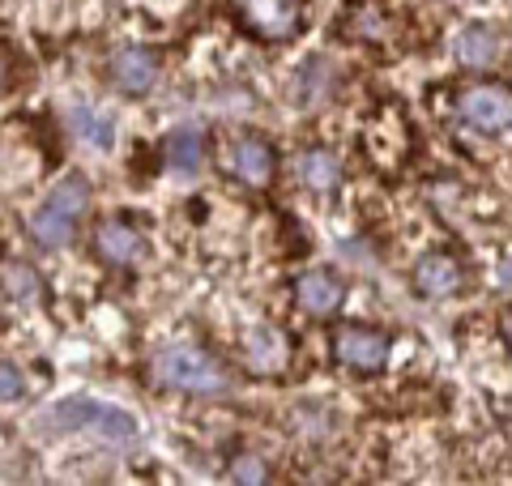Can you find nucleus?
I'll return each mask as SVG.
<instances>
[{
	"instance_id": "1",
	"label": "nucleus",
	"mask_w": 512,
	"mask_h": 486,
	"mask_svg": "<svg viewBox=\"0 0 512 486\" xmlns=\"http://www.w3.org/2000/svg\"><path fill=\"white\" fill-rule=\"evenodd\" d=\"M39 427H52V431H69V435H94L99 444L107 448H120V452H133L141 444V423L120 405H107V401H94V397H64L60 405H52Z\"/></svg>"
},
{
	"instance_id": "2",
	"label": "nucleus",
	"mask_w": 512,
	"mask_h": 486,
	"mask_svg": "<svg viewBox=\"0 0 512 486\" xmlns=\"http://www.w3.org/2000/svg\"><path fill=\"white\" fill-rule=\"evenodd\" d=\"M150 376H154V384L175 388V393H192V397H214V393L227 388V371H222V363L210 350H201L192 342H171L163 350H154Z\"/></svg>"
},
{
	"instance_id": "3",
	"label": "nucleus",
	"mask_w": 512,
	"mask_h": 486,
	"mask_svg": "<svg viewBox=\"0 0 512 486\" xmlns=\"http://www.w3.org/2000/svg\"><path fill=\"white\" fill-rule=\"evenodd\" d=\"M239 13L265 39H286L299 26V0H239Z\"/></svg>"
},
{
	"instance_id": "4",
	"label": "nucleus",
	"mask_w": 512,
	"mask_h": 486,
	"mask_svg": "<svg viewBox=\"0 0 512 486\" xmlns=\"http://www.w3.org/2000/svg\"><path fill=\"white\" fill-rule=\"evenodd\" d=\"M508 116H512V103H508V90H500V86H483V90L461 94V120L483 128V133H504Z\"/></svg>"
},
{
	"instance_id": "5",
	"label": "nucleus",
	"mask_w": 512,
	"mask_h": 486,
	"mask_svg": "<svg viewBox=\"0 0 512 486\" xmlns=\"http://www.w3.org/2000/svg\"><path fill=\"white\" fill-rule=\"evenodd\" d=\"M333 350L355 371H380L384 359H389V342H384V333H376V329H342Z\"/></svg>"
},
{
	"instance_id": "6",
	"label": "nucleus",
	"mask_w": 512,
	"mask_h": 486,
	"mask_svg": "<svg viewBox=\"0 0 512 486\" xmlns=\"http://www.w3.org/2000/svg\"><path fill=\"white\" fill-rule=\"evenodd\" d=\"M111 77L124 94H146L158 81V56L150 47H124V52L111 60Z\"/></svg>"
},
{
	"instance_id": "7",
	"label": "nucleus",
	"mask_w": 512,
	"mask_h": 486,
	"mask_svg": "<svg viewBox=\"0 0 512 486\" xmlns=\"http://www.w3.org/2000/svg\"><path fill=\"white\" fill-rule=\"evenodd\" d=\"M500 52H504L500 30L483 26V22L466 26L457 35V43H453V56H457V64H466V69H491V64L500 60Z\"/></svg>"
},
{
	"instance_id": "8",
	"label": "nucleus",
	"mask_w": 512,
	"mask_h": 486,
	"mask_svg": "<svg viewBox=\"0 0 512 486\" xmlns=\"http://www.w3.org/2000/svg\"><path fill=\"white\" fill-rule=\"evenodd\" d=\"M274 167H278L274 150H269V141H261V137L239 141L235 154H231V171H235L244 184H252V188H265L269 180H274Z\"/></svg>"
},
{
	"instance_id": "9",
	"label": "nucleus",
	"mask_w": 512,
	"mask_h": 486,
	"mask_svg": "<svg viewBox=\"0 0 512 486\" xmlns=\"http://www.w3.org/2000/svg\"><path fill=\"white\" fill-rule=\"evenodd\" d=\"M295 299L303 312L312 316H333L342 307V282L329 278V273H303L299 286H295Z\"/></svg>"
},
{
	"instance_id": "10",
	"label": "nucleus",
	"mask_w": 512,
	"mask_h": 486,
	"mask_svg": "<svg viewBox=\"0 0 512 486\" xmlns=\"http://www.w3.org/2000/svg\"><path fill=\"white\" fill-rule=\"evenodd\" d=\"M414 286L423 290V295L431 299H444V295H453V290L461 286V265L453 261V256H423L419 269H414Z\"/></svg>"
},
{
	"instance_id": "11",
	"label": "nucleus",
	"mask_w": 512,
	"mask_h": 486,
	"mask_svg": "<svg viewBox=\"0 0 512 486\" xmlns=\"http://www.w3.org/2000/svg\"><path fill=\"white\" fill-rule=\"evenodd\" d=\"M94 248H99L103 261H111V265H133L137 256H141V235L128 222L111 218V222L99 226V235H94Z\"/></svg>"
},
{
	"instance_id": "12",
	"label": "nucleus",
	"mask_w": 512,
	"mask_h": 486,
	"mask_svg": "<svg viewBox=\"0 0 512 486\" xmlns=\"http://www.w3.org/2000/svg\"><path fill=\"white\" fill-rule=\"evenodd\" d=\"M163 154H167V167L175 175H197L201 162H205V137L197 128H175V133H167V141H163Z\"/></svg>"
},
{
	"instance_id": "13",
	"label": "nucleus",
	"mask_w": 512,
	"mask_h": 486,
	"mask_svg": "<svg viewBox=\"0 0 512 486\" xmlns=\"http://www.w3.org/2000/svg\"><path fill=\"white\" fill-rule=\"evenodd\" d=\"M329 90H333V64L329 60H303L299 64V73L291 77V94H295V103L299 107H312L320 99H329Z\"/></svg>"
},
{
	"instance_id": "14",
	"label": "nucleus",
	"mask_w": 512,
	"mask_h": 486,
	"mask_svg": "<svg viewBox=\"0 0 512 486\" xmlns=\"http://www.w3.org/2000/svg\"><path fill=\"white\" fill-rule=\"evenodd\" d=\"M69 128L82 145H94V150H111L116 145V120L99 107H73L69 111Z\"/></svg>"
},
{
	"instance_id": "15",
	"label": "nucleus",
	"mask_w": 512,
	"mask_h": 486,
	"mask_svg": "<svg viewBox=\"0 0 512 486\" xmlns=\"http://www.w3.org/2000/svg\"><path fill=\"white\" fill-rule=\"evenodd\" d=\"M30 235H35L39 248L60 252V248H69V243H73V235H77V218L60 214V209H52V205H43L39 214L30 218Z\"/></svg>"
},
{
	"instance_id": "16",
	"label": "nucleus",
	"mask_w": 512,
	"mask_h": 486,
	"mask_svg": "<svg viewBox=\"0 0 512 486\" xmlns=\"http://www.w3.org/2000/svg\"><path fill=\"white\" fill-rule=\"evenodd\" d=\"M299 180L308 184L312 192H333L342 184V167H338V158H333L329 150H308L299 158Z\"/></svg>"
},
{
	"instance_id": "17",
	"label": "nucleus",
	"mask_w": 512,
	"mask_h": 486,
	"mask_svg": "<svg viewBox=\"0 0 512 486\" xmlns=\"http://www.w3.org/2000/svg\"><path fill=\"white\" fill-rule=\"evenodd\" d=\"M0 286H5V295L18 299V303L39 299V278H35V269L22 265V261H9L5 269H0Z\"/></svg>"
},
{
	"instance_id": "18",
	"label": "nucleus",
	"mask_w": 512,
	"mask_h": 486,
	"mask_svg": "<svg viewBox=\"0 0 512 486\" xmlns=\"http://www.w3.org/2000/svg\"><path fill=\"white\" fill-rule=\"evenodd\" d=\"M47 205L60 209V214H69V218H82L86 205H90L86 180H64V184H56L52 192H47Z\"/></svg>"
},
{
	"instance_id": "19",
	"label": "nucleus",
	"mask_w": 512,
	"mask_h": 486,
	"mask_svg": "<svg viewBox=\"0 0 512 486\" xmlns=\"http://www.w3.org/2000/svg\"><path fill=\"white\" fill-rule=\"evenodd\" d=\"M248 354L256 367H274L282 359V337L274 329H252L248 333Z\"/></svg>"
},
{
	"instance_id": "20",
	"label": "nucleus",
	"mask_w": 512,
	"mask_h": 486,
	"mask_svg": "<svg viewBox=\"0 0 512 486\" xmlns=\"http://www.w3.org/2000/svg\"><path fill=\"white\" fill-rule=\"evenodd\" d=\"M231 478L244 482V486H252V482H265L269 469H265L261 457H235V461H231Z\"/></svg>"
},
{
	"instance_id": "21",
	"label": "nucleus",
	"mask_w": 512,
	"mask_h": 486,
	"mask_svg": "<svg viewBox=\"0 0 512 486\" xmlns=\"http://www.w3.org/2000/svg\"><path fill=\"white\" fill-rule=\"evenodd\" d=\"M22 393H26L22 371L13 367V363H0V401H13V397H22Z\"/></svg>"
},
{
	"instance_id": "22",
	"label": "nucleus",
	"mask_w": 512,
	"mask_h": 486,
	"mask_svg": "<svg viewBox=\"0 0 512 486\" xmlns=\"http://www.w3.org/2000/svg\"><path fill=\"white\" fill-rule=\"evenodd\" d=\"M0 81H5V64H0Z\"/></svg>"
}]
</instances>
